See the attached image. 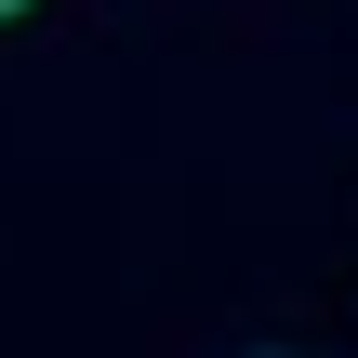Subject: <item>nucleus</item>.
I'll return each instance as SVG.
<instances>
[{"label":"nucleus","mask_w":358,"mask_h":358,"mask_svg":"<svg viewBox=\"0 0 358 358\" xmlns=\"http://www.w3.org/2000/svg\"><path fill=\"white\" fill-rule=\"evenodd\" d=\"M13 13H27V0H0V27H13Z\"/></svg>","instance_id":"obj_1"}]
</instances>
